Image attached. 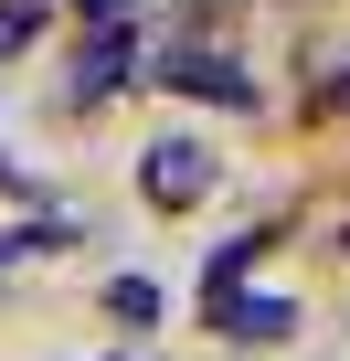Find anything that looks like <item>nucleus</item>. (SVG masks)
I'll list each match as a JSON object with an SVG mask.
<instances>
[{
    "label": "nucleus",
    "instance_id": "1a4fd4ad",
    "mask_svg": "<svg viewBox=\"0 0 350 361\" xmlns=\"http://www.w3.org/2000/svg\"><path fill=\"white\" fill-rule=\"evenodd\" d=\"M318 106H329V117H339V106H350V64H339V75H329V85H318Z\"/></svg>",
    "mask_w": 350,
    "mask_h": 361
},
{
    "label": "nucleus",
    "instance_id": "7ed1b4c3",
    "mask_svg": "<svg viewBox=\"0 0 350 361\" xmlns=\"http://www.w3.org/2000/svg\"><path fill=\"white\" fill-rule=\"evenodd\" d=\"M127 64H138V32H127V22H106V32H85V54H75V85H64V96H75V106H96V96H117V85H127Z\"/></svg>",
    "mask_w": 350,
    "mask_h": 361
},
{
    "label": "nucleus",
    "instance_id": "20e7f679",
    "mask_svg": "<svg viewBox=\"0 0 350 361\" xmlns=\"http://www.w3.org/2000/svg\"><path fill=\"white\" fill-rule=\"evenodd\" d=\"M202 308H213L223 340H287V329H297V308H287L276 287H223V298H202Z\"/></svg>",
    "mask_w": 350,
    "mask_h": 361
},
{
    "label": "nucleus",
    "instance_id": "423d86ee",
    "mask_svg": "<svg viewBox=\"0 0 350 361\" xmlns=\"http://www.w3.org/2000/svg\"><path fill=\"white\" fill-rule=\"evenodd\" d=\"M106 308H117L127 329H149V319H159V287H149V276H117V287H106Z\"/></svg>",
    "mask_w": 350,
    "mask_h": 361
},
{
    "label": "nucleus",
    "instance_id": "0eeeda50",
    "mask_svg": "<svg viewBox=\"0 0 350 361\" xmlns=\"http://www.w3.org/2000/svg\"><path fill=\"white\" fill-rule=\"evenodd\" d=\"M32 32H43V11H32V0H0V54H22Z\"/></svg>",
    "mask_w": 350,
    "mask_h": 361
},
{
    "label": "nucleus",
    "instance_id": "f257e3e1",
    "mask_svg": "<svg viewBox=\"0 0 350 361\" xmlns=\"http://www.w3.org/2000/svg\"><path fill=\"white\" fill-rule=\"evenodd\" d=\"M149 85H170V96H202V106H234V117H255V106H265V85H255L234 54H202V43H170V54L149 64Z\"/></svg>",
    "mask_w": 350,
    "mask_h": 361
},
{
    "label": "nucleus",
    "instance_id": "f03ea898",
    "mask_svg": "<svg viewBox=\"0 0 350 361\" xmlns=\"http://www.w3.org/2000/svg\"><path fill=\"white\" fill-rule=\"evenodd\" d=\"M213 180H223V159H213L202 138H149V149H138V192H149L159 213H192Z\"/></svg>",
    "mask_w": 350,
    "mask_h": 361
},
{
    "label": "nucleus",
    "instance_id": "39448f33",
    "mask_svg": "<svg viewBox=\"0 0 350 361\" xmlns=\"http://www.w3.org/2000/svg\"><path fill=\"white\" fill-rule=\"evenodd\" d=\"M265 245H276V224H244V234H223V245H213V266H202V298H223V287H244Z\"/></svg>",
    "mask_w": 350,
    "mask_h": 361
},
{
    "label": "nucleus",
    "instance_id": "6e6552de",
    "mask_svg": "<svg viewBox=\"0 0 350 361\" xmlns=\"http://www.w3.org/2000/svg\"><path fill=\"white\" fill-rule=\"evenodd\" d=\"M75 11H85V22L106 32V22H127V0H75Z\"/></svg>",
    "mask_w": 350,
    "mask_h": 361
}]
</instances>
